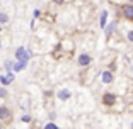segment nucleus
Listing matches in <instances>:
<instances>
[{"instance_id":"1","label":"nucleus","mask_w":133,"mask_h":129,"mask_svg":"<svg viewBox=\"0 0 133 129\" xmlns=\"http://www.w3.org/2000/svg\"><path fill=\"white\" fill-rule=\"evenodd\" d=\"M16 58H17V61H21V63H28L29 59H31V53H29L26 48H17Z\"/></svg>"},{"instance_id":"2","label":"nucleus","mask_w":133,"mask_h":129,"mask_svg":"<svg viewBox=\"0 0 133 129\" xmlns=\"http://www.w3.org/2000/svg\"><path fill=\"white\" fill-rule=\"evenodd\" d=\"M102 104H104L106 107H111L116 104V95L111 94V92H106L104 95H102Z\"/></svg>"},{"instance_id":"3","label":"nucleus","mask_w":133,"mask_h":129,"mask_svg":"<svg viewBox=\"0 0 133 129\" xmlns=\"http://www.w3.org/2000/svg\"><path fill=\"white\" fill-rule=\"evenodd\" d=\"M90 61H92L90 55H87V53H82V55H78L77 63L80 65V66H89V65H90Z\"/></svg>"},{"instance_id":"4","label":"nucleus","mask_w":133,"mask_h":129,"mask_svg":"<svg viewBox=\"0 0 133 129\" xmlns=\"http://www.w3.org/2000/svg\"><path fill=\"white\" fill-rule=\"evenodd\" d=\"M121 10H123V16H125L126 19L133 20V5H131V4L123 5V7H121Z\"/></svg>"},{"instance_id":"5","label":"nucleus","mask_w":133,"mask_h":129,"mask_svg":"<svg viewBox=\"0 0 133 129\" xmlns=\"http://www.w3.org/2000/svg\"><path fill=\"white\" fill-rule=\"evenodd\" d=\"M14 82V73H12V71H9L7 75H2V77H0V83H2V85H9V83H12Z\"/></svg>"},{"instance_id":"6","label":"nucleus","mask_w":133,"mask_h":129,"mask_svg":"<svg viewBox=\"0 0 133 129\" xmlns=\"http://www.w3.org/2000/svg\"><path fill=\"white\" fill-rule=\"evenodd\" d=\"M101 80H102L104 83H113L114 77H113V73H111L109 70H106V71H102V75H101Z\"/></svg>"},{"instance_id":"7","label":"nucleus","mask_w":133,"mask_h":129,"mask_svg":"<svg viewBox=\"0 0 133 129\" xmlns=\"http://www.w3.org/2000/svg\"><path fill=\"white\" fill-rule=\"evenodd\" d=\"M9 117H10V109H7L5 105H2L0 107V119H2V121H7Z\"/></svg>"},{"instance_id":"8","label":"nucleus","mask_w":133,"mask_h":129,"mask_svg":"<svg viewBox=\"0 0 133 129\" xmlns=\"http://www.w3.org/2000/svg\"><path fill=\"white\" fill-rule=\"evenodd\" d=\"M106 24H108V10H102L101 19H99V26L104 29V27H106Z\"/></svg>"},{"instance_id":"9","label":"nucleus","mask_w":133,"mask_h":129,"mask_svg":"<svg viewBox=\"0 0 133 129\" xmlns=\"http://www.w3.org/2000/svg\"><path fill=\"white\" fill-rule=\"evenodd\" d=\"M58 98H60V100H68V98H70V92H68L66 88L60 90V92H58Z\"/></svg>"},{"instance_id":"10","label":"nucleus","mask_w":133,"mask_h":129,"mask_svg":"<svg viewBox=\"0 0 133 129\" xmlns=\"http://www.w3.org/2000/svg\"><path fill=\"white\" fill-rule=\"evenodd\" d=\"M26 65H28V63H21V61H17V63H14V65H12V68H14V71H22L24 68H26Z\"/></svg>"},{"instance_id":"11","label":"nucleus","mask_w":133,"mask_h":129,"mask_svg":"<svg viewBox=\"0 0 133 129\" xmlns=\"http://www.w3.org/2000/svg\"><path fill=\"white\" fill-rule=\"evenodd\" d=\"M104 29H106V36L109 37V36L113 34V31H114V29H116V22H111L109 26H108V27H104Z\"/></svg>"},{"instance_id":"12","label":"nucleus","mask_w":133,"mask_h":129,"mask_svg":"<svg viewBox=\"0 0 133 129\" xmlns=\"http://www.w3.org/2000/svg\"><path fill=\"white\" fill-rule=\"evenodd\" d=\"M5 22H9V16L2 12V14H0V24H5Z\"/></svg>"},{"instance_id":"13","label":"nucleus","mask_w":133,"mask_h":129,"mask_svg":"<svg viewBox=\"0 0 133 129\" xmlns=\"http://www.w3.org/2000/svg\"><path fill=\"white\" fill-rule=\"evenodd\" d=\"M12 65H14V63H12V61H9V59L4 63V66H5V70H7V73H9V71H12Z\"/></svg>"},{"instance_id":"14","label":"nucleus","mask_w":133,"mask_h":129,"mask_svg":"<svg viewBox=\"0 0 133 129\" xmlns=\"http://www.w3.org/2000/svg\"><path fill=\"white\" fill-rule=\"evenodd\" d=\"M43 129H60V127H58V126H56V124H55V122H48V124H46V126H44V127H43Z\"/></svg>"},{"instance_id":"15","label":"nucleus","mask_w":133,"mask_h":129,"mask_svg":"<svg viewBox=\"0 0 133 129\" xmlns=\"http://www.w3.org/2000/svg\"><path fill=\"white\" fill-rule=\"evenodd\" d=\"M0 97H2V98L7 97V90H5V88H0Z\"/></svg>"},{"instance_id":"16","label":"nucleus","mask_w":133,"mask_h":129,"mask_svg":"<svg viewBox=\"0 0 133 129\" xmlns=\"http://www.w3.org/2000/svg\"><path fill=\"white\" fill-rule=\"evenodd\" d=\"M22 122H31V116H28V114L22 116Z\"/></svg>"},{"instance_id":"17","label":"nucleus","mask_w":133,"mask_h":129,"mask_svg":"<svg viewBox=\"0 0 133 129\" xmlns=\"http://www.w3.org/2000/svg\"><path fill=\"white\" fill-rule=\"evenodd\" d=\"M128 41H131V43H133V31L128 32Z\"/></svg>"},{"instance_id":"18","label":"nucleus","mask_w":133,"mask_h":129,"mask_svg":"<svg viewBox=\"0 0 133 129\" xmlns=\"http://www.w3.org/2000/svg\"><path fill=\"white\" fill-rule=\"evenodd\" d=\"M55 4H63V0H53Z\"/></svg>"},{"instance_id":"19","label":"nucleus","mask_w":133,"mask_h":129,"mask_svg":"<svg viewBox=\"0 0 133 129\" xmlns=\"http://www.w3.org/2000/svg\"><path fill=\"white\" fill-rule=\"evenodd\" d=\"M128 2H130V4H131V5H133V0H128Z\"/></svg>"},{"instance_id":"20","label":"nucleus","mask_w":133,"mask_h":129,"mask_svg":"<svg viewBox=\"0 0 133 129\" xmlns=\"http://www.w3.org/2000/svg\"><path fill=\"white\" fill-rule=\"evenodd\" d=\"M0 31H2V26H0Z\"/></svg>"},{"instance_id":"21","label":"nucleus","mask_w":133,"mask_h":129,"mask_svg":"<svg viewBox=\"0 0 133 129\" xmlns=\"http://www.w3.org/2000/svg\"><path fill=\"white\" fill-rule=\"evenodd\" d=\"M131 127H133V122H131Z\"/></svg>"},{"instance_id":"22","label":"nucleus","mask_w":133,"mask_h":129,"mask_svg":"<svg viewBox=\"0 0 133 129\" xmlns=\"http://www.w3.org/2000/svg\"><path fill=\"white\" fill-rule=\"evenodd\" d=\"M0 48H2V44H0Z\"/></svg>"},{"instance_id":"23","label":"nucleus","mask_w":133,"mask_h":129,"mask_svg":"<svg viewBox=\"0 0 133 129\" xmlns=\"http://www.w3.org/2000/svg\"><path fill=\"white\" fill-rule=\"evenodd\" d=\"M0 129H2V127H0Z\"/></svg>"}]
</instances>
